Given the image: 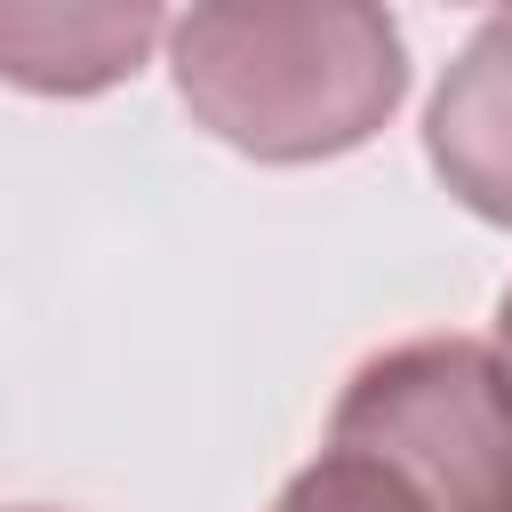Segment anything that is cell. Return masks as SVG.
<instances>
[{
	"label": "cell",
	"instance_id": "6",
	"mask_svg": "<svg viewBox=\"0 0 512 512\" xmlns=\"http://www.w3.org/2000/svg\"><path fill=\"white\" fill-rule=\"evenodd\" d=\"M504 352H512V296H504Z\"/></svg>",
	"mask_w": 512,
	"mask_h": 512
},
{
	"label": "cell",
	"instance_id": "5",
	"mask_svg": "<svg viewBox=\"0 0 512 512\" xmlns=\"http://www.w3.org/2000/svg\"><path fill=\"white\" fill-rule=\"evenodd\" d=\"M280 512H432V504H424L376 448L336 440V456H328L320 472H304V488H296Z\"/></svg>",
	"mask_w": 512,
	"mask_h": 512
},
{
	"label": "cell",
	"instance_id": "1",
	"mask_svg": "<svg viewBox=\"0 0 512 512\" xmlns=\"http://www.w3.org/2000/svg\"><path fill=\"white\" fill-rule=\"evenodd\" d=\"M336 432L376 448L432 512H512V384L464 344L376 360Z\"/></svg>",
	"mask_w": 512,
	"mask_h": 512
},
{
	"label": "cell",
	"instance_id": "2",
	"mask_svg": "<svg viewBox=\"0 0 512 512\" xmlns=\"http://www.w3.org/2000/svg\"><path fill=\"white\" fill-rule=\"evenodd\" d=\"M208 16L232 24L240 40H256L264 56H280L272 72H248V80L192 96L224 136H240L256 152L352 144L376 120V104H392V88H400V80H376V72H312V56L392 40V24H376L368 0H208Z\"/></svg>",
	"mask_w": 512,
	"mask_h": 512
},
{
	"label": "cell",
	"instance_id": "3",
	"mask_svg": "<svg viewBox=\"0 0 512 512\" xmlns=\"http://www.w3.org/2000/svg\"><path fill=\"white\" fill-rule=\"evenodd\" d=\"M432 152H440V168L464 184L472 208L512 216V24H496V32L464 56V72L440 88Z\"/></svg>",
	"mask_w": 512,
	"mask_h": 512
},
{
	"label": "cell",
	"instance_id": "4",
	"mask_svg": "<svg viewBox=\"0 0 512 512\" xmlns=\"http://www.w3.org/2000/svg\"><path fill=\"white\" fill-rule=\"evenodd\" d=\"M88 16V32L104 40L112 64H136L152 0H72ZM0 72L40 80V88H80L72 72V32H64V0H0Z\"/></svg>",
	"mask_w": 512,
	"mask_h": 512
}]
</instances>
